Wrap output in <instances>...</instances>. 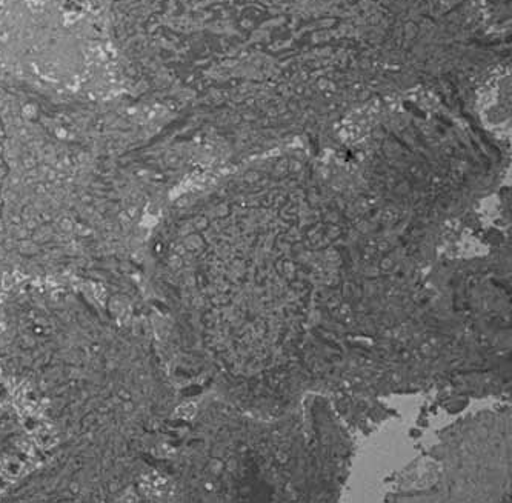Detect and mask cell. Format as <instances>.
I'll return each instance as SVG.
<instances>
[{
    "instance_id": "2",
    "label": "cell",
    "mask_w": 512,
    "mask_h": 503,
    "mask_svg": "<svg viewBox=\"0 0 512 503\" xmlns=\"http://www.w3.org/2000/svg\"><path fill=\"white\" fill-rule=\"evenodd\" d=\"M77 171L67 93L0 60V277L20 276L42 256L70 207Z\"/></svg>"
},
{
    "instance_id": "1",
    "label": "cell",
    "mask_w": 512,
    "mask_h": 503,
    "mask_svg": "<svg viewBox=\"0 0 512 503\" xmlns=\"http://www.w3.org/2000/svg\"><path fill=\"white\" fill-rule=\"evenodd\" d=\"M0 379L51 440L0 500L111 502L153 470L168 393L137 317L71 285L25 280L0 302Z\"/></svg>"
},
{
    "instance_id": "3",
    "label": "cell",
    "mask_w": 512,
    "mask_h": 503,
    "mask_svg": "<svg viewBox=\"0 0 512 503\" xmlns=\"http://www.w3.org/2000/svg\"><path fill=\"white\" fill-rule=\"evenodd\" d=\"M28 445L27 427L17 413L10 391L0 379V479L22 468Z\"/></svg>"
}]
</instances>
